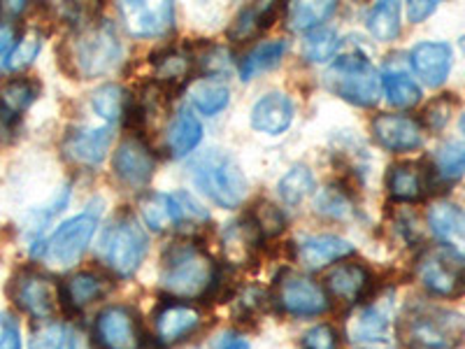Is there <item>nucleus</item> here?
<instances>
[{"label": "nucleus", "instance_id": "ea45409f", "mask_svg": "<svg viewBox=\"0 0 465 349\" xmlns=\"http://www.w3.org/2000/svg\"><path fill=\"white\" fill-rule=\"evenodd\" d=\"M435 170L440 180L456 182L465 174V147L459 143H447L435 154Z\"/></svg>", "mask_w": 465, "mask_h": 349}, {"label": "nucleus", "instance_id": "4be33fe9", "mask_svg": "<svg viewBox=\"0 0 465 349\" xmlns=\"http://www.w3.org/2000/svg\"><path fill=\"white\" fill-rule=\"evenodd\" d=\"M261 240H263V235H261L254 219H240V222L231 224V226L223 231V256H226L232 265H247L249 261L254 259V252L256 247H259Z\"/></svg>", "mask_w": 465, "mask_h": 349}, {"label": "nucleus", "instance_id": "f8f14e48", "mask_svg": "<svg viewBox=\"0 0 465 349\" xmlns=\"http://www.w3.org/2000/svg\"><path fill=\"white\" fill-rule=\"evenodd\" d=\"M95 335L105 349H140L143 335H140L138 317L124 305L105 307L95 319Z\"/></svg>", "mask_w": 465, "mask_h": 349}, {"label": "nucleus", "instance_id": "6ab92c4d", "mask_svg": "<svg viewBox=\"0 0 465 349\" xmlns=\"http://www.w3.org/2000/svg\"><path fill=\"white\" fill-rule=\"evenodd\" d=\"M429 224L435 238L442 240L447 249L465 261V210L451 203H438L430 207Z\"/></svg>", "mask_w": 465, "mask_h": 349}, {"label": "nucleus", "instance_id": "4c0bfd02", "mask_svg": "<svg viewBox=\"0 0 465 349\" xmlns=\"http://www.w3.org/2000/svg\"><path fill=\"white\" fill-rule=\"evenodd\" d=\"M91 105L95 115L105 119V122H116L119 116L126 115V91L119 85H105L95 89L91 95Z\"/></svg>", "mask_w": 465, "mask_h": 349}, {"label": "nucleus", "instance_id": "393cba45", "mask_svg": "<svg viewBox=\"0 0 465 349\" xmlns=\"http://www.w3.org/2000/svg\"><path fill=\"white\" fill-rule=\"evenodd\" d=\"M371 273L359 264H340L326 275L328 291L344 303H356L365 296Z\"/></svg>", "mask_w": 465, "mask_h": 349}, {"label": "nucleus", "instance_id": "20e7f679", "mask_svg": "<svg viewBox=\"0 0 465 349\" xmlns=\"http://www.w3.org/2000/svg\"><path fill=\"white\" fill-rule=\"evenodd\" d=\"M193 182L217 205L232 210L247 196V180L232 156L219 149H207L191 165Z\"/></svg>", "mask_w": 465, "mask_h": 349}, {"label": "nucleus", "instance_id": "e433bc0d", "mask_svg": "<svg viewBox=\"0 0 465 349\" xmlns=\"http://www.w3.org/2000/svg\"><path fill=\"white\" fill-rule=\"evenodd\" d=\"M338 47V33H335L333 28L326 26L314 28V31L307 33L305 40H302V54H305L307 61H312V64H326L328 58H333Z\"/></svg>", "mask_w": 465, "mask_h": 349}, {"label": "nucleus", "instance_id": "9d476101", "mask_svg": "<svg viewBox=\"0 0 465 349\" xmlns=\"http://www.w3.org/2000/svg\"><path fill=\"white\" fill-rule=\"evenodd\" d=\"M10 296L15 305L37 322H49L58 301V291L52 277L40 270H22L12 280Z\"/></svg>", "mask_w": 465, "mask_h": 349}, {"label": "nucleus", "instance_id": "39448f33", "mask_svg": "<svg viewBox=\"0 0 465 349\" xmlns=\"http://www.w3.org/2000/svg\"><path fill=\"white\" fill-rule=\"evenodd\" d=\"M326 86L344 101L359 107H371L380 101L381 77L368 58L349 54L333 61L328 68Z\"/></svg>", "mask_w": 465, "mask_h": 349}, {"label": "nucleus", "instance_id": "cd10ccee", "mask_svg": "<svg viewBox=\"0 0 465 349\" xmlns=\"http://www.w3.org/2000/svg\"><path fill=\"white\" fill-rule=\"evenodd\" d=\"M277 5L272 3H259V5H249L240 12L235 19H232L231 28H228V35L238 43H244L249 37H254L256 33L263 31L270 24V19L275 16Z\"/></svg>", "mask_w": 465, "mask_h": 349}, {"label": "nucleus", "instance_id": "473e14b6", "mask_svg": "<svg viewBox=\"0 0 465 349\" xmlns=\"http://www.w3.org/2000/svg\"><path fill=\"white\" fill-rule=\"evenodd\" d=\"M368 31L381 40V43H391L401 35V5L393 0L386 3H377L371 12H368Z\"/></svg>", "mask_w": 465, "mask_h": 349}, {"label": "nucleus", "instance_id": "37998d69", "mask_svg": "<svg viewBox=\"0 0 465 349\" xmlns=\"http://www.w3.org/2000/svg\"><path fill=\"white\" fill-rule=\"evenodd\" d=\"M302 349H340L338 334L333 326L319 324L302 335Z\"/></svg>", "mask_w": 465, "mask_h": 349}, {"label": "nucleus", "instance_id": "5fc2aeb1", "mask_svg": "<svg viewBox=\"0 0 465 349\" xmlns=\"http://www.w3.org/2000/svg\"><path fill=\"white\" fill-rule=\"evenodd\" d=\"M460 131H463V135H465V115L460 116Z\"/></svg>", "mask_w": 465, "mask_h": 349}, {"label": "nucleus", "instance_id": "a19ab883", "mask_svg": "<svg viewBox=\"0 0 465 349\" xmlns=\"http://www.w3.org/2000/svg\"><path fill=\"white\" fill-rule=\"evenodd\" d=\"M28 349H68V331L56 322H43L31 334Z\"/></svg>", "mask_w": 465, "mask_h": 349}, {"label": "nucleus", "instance_id": "f704fd0d", "mask_svg": "<svg viewBox=\"0 0 465 349\" xmlns=\"http://www.w3.org/2000/svg\"><path fill=\"white\" fill-rule=\"evenodd\" d=\"M191 105L196 107L203 115H217L231 101V94H228L226 85L219 80H201L191 86L189 91Z\"/></svg>", "mask_w": 465, "mask_h": 349}, {"label": "nucleus", "instance_id": "f3484780", "mask_svg": "<svg viewBox=\"0 0 465 349\" xmlns=\"http://www.w3.org/2000/svg\"><path fill=\"white\" fill-rule=\"evenodd\" d=\"M451 47L447 43H419L410 54L414 73L429 86L444 85L451 70Z\"/></svg>", "mask_w": 465, "mask_h": 349}, {"label": "nucleus", "instance_id": "864d4df0", "mask_svg": "<svg viewBox=\"0 0 465 349\" xmlns=\"http://www.w3.org/2000/svg\"><path fill=\"white\" fill-rule=\"evenodd\" d=\"M24 10H26V3H0V15L7 16V19L22 15Z\"/></svg>", "mask_w": 465, "mask_h": 349}, {"label": "nucleus", "instance_id": "2eb2a0df", "mask_svg": "<svg viewBox=\"0 0 465 349\" xmlns=\"http://www.w3.org/2000/svg\"><path fill=\"white\" fill-rule=\"evenodd\" d=\"M153 168H156V161H153V154L149 152L147 145L143 140H124L119 145V149L114 152V173L119 177V182L133 186V189H140V186L147 184L152 180Z\"/></svg>", "mask_w": 465, "mask_h": 349}, {"label": "nucleus", "instance_id": "09e8293b", "mask_svg": "<svg viewBox=\"0 0 465 349\" xmlns=\"http://www.w3.org/2000/svg\"><path fill=\"white\" fill-rule=\"evenodd\" d=\"M228 68V54L223 49H212L205 56V70L210 75H222Z\"/></svg>", "mask_w": 465, "mask_h": 349}, {"label": "nucleus", "instance_id": "412c9836", "mask_svg": "<svg viewBox=\"0 0 465 349\" xmlns=\"http://www.w3.org/2000/svg\"><path fill=\"white\" fill-rule=\"evenodd\" d=\"M201 326V313L184 303H168L156 313V335L163 344L184 340Z\"/></svg>", "mask_w": 465, "mask_h": 349}, {"label": "nucleus", "instance_id": "2f4dec72", "mask_svg": "<svg viewBox=\"0 0 465 349\" xmlns=\"http://www.w3.org/2000/svg\"><path fill=\"white\" fill-rule=\"evenodd\" d=\"M284 52L286 43H282V40H270V43L259 45V47H254L242 58V64H240V77L247 82L252 80V77H256V75L265 73V70L275 68L282 61V56H284Z\"/></svg>", "mask_w": 465, "mask_h": 349}, {"label": "nucleus", "instance_id": "bb28decb", "mask_svg": "<svg viewBox=\"0 0 465 349\" xmlns=\"http://www.w3.org/2000/svg\"><path fill=\"white\" fill-rule=\"evenodd\" d=\"M201 140L203 124L198 122L196 115H191L189 110H182L180 115H174L168 126V147L174 156H186L201 145Z\"/></svg>", "mask_w": 465, "mask_h": 349}, {"label": "nucleus", "instance_id": "b1692460", "mask_svg": "<svg viewBox=\"0 0 465 349\" xmlns=\"http://www.w3.org/2000/svg\"><path fill=\"white\" fill-rule=\"evenodd\" d=\"M386 186L396 201H421L429 191V173L419 164H398L389 170Z\"/></svg>", "mask_w": 465, "mask_h": 349}, {"label": "nucleus", "instance_id": "3c124183", "mask_svg": "<svg viewBox=\"0 0 465 349\" xmlns=\"http://www.w3.org/2000/svg\"><path fill=\"white\" fill-rule=\"evenodd\" d=\"M15 47V28L10 24H0V56H7Z\"/></svg>", "mask_w": 465, "mask_h": 349}, {"label": "nucleus", "instance_id": "6e6d98bb", "mask_svg": "<svg viewBox=\"0 0 465 349\" xmlns=\"http://www.w3.org/2000/svg\"><path fill=\"white\" fill-rule=\"evenodd\" d=\"M460 47H463V52H465V37H463V40H460Z\"/></svg>", "mask_w": 465, "mask_h": 349}, {"label": "nucleus", "instance_id": "9b49d317", "mask_svg": "<svg viewBox=\"0 0 465 349\" xmlns=\"http://www.w3.org/2000/svg\"><path fill=\"white\" fill-rule=\"evenodd\" d=\"M277 303L293 317H317L328 310V294L310 277L284 273L277 280Z\"/></svg>", "mask_w": 465, "mask_h": 349}, {"label": "nucleus", "instance_id": "f03ea898", "mask_svg": "<svg viewBox=\"0 0 465 349\" xmlns=\"http://www.w3.org/2000/svg\"><path fill=\"white\" fill-rule=\"evenodd\" d=\"M217 284V265L193 243H174L161 259V286L174 298H203Z\"/></svg>", "mask_w": 465, "mask_h": 349}, {"label": "nucleus", "instance_id": "4468645a", "mask_svg": "<svg viewBox=\"0 0 465 349\" xmlns=\"http://www.w3.org/2000/svg\"><path fill=\"white\" fill-rule=\"evenodd\" d=\"M391 326V303H372L349 314L344 322V334L356 344L386 343Z\"/></svg>", "mask_w": 465, "mask_h": 349}, {"label": "nucleus", "instance_id": "c756f323", "mask_svg": "<svg viewBox=\"0 0 465 349\" xmlns=\"http://www.w3.org/2000/svg\"><path fill=\"white\" fill-rule=\"evenodd\" d=\"M335 3H291L286 7V22H289L291 31H314L322 26L328 16L335 12Z\"/></svg>", "mask_w": 465, "mask_h": 349}, {"label": "nucleus", "instance_id": "de8ad7c7", "mask_svg": "<svg viewBox=\"0 0 465 349\" xmlns=\"http://www.w3.org/2000/svg\"><path fill=\"white\" fill-rule=\"evenodd\" d=\"M435 10H438V3H435V0H423V3L421 0H414V3L407 5V16H410V22L419 24L423 22V19H429Z\"/></svg>", "mask_w": 465, "mask_h": 349}, {"label": "nucleus", "instance_id": "f257e3e1", "mask_svg": "<svg viewBox=\"0 0 465 349\" xmlns=\"http://www.w3.org/2000/svg\"><path fill=\"white\" fill-rule=\"evenodd\" d=\"M398 335L407 349H459L465 340V319L450 307L412 303L402 313Z\"/></svg>", "mask_w": 465, "mask_h": 349}, {"label": "nucleus", "instance_id": "58836bf2", "mask_svg": "<svg viewBox=\"0 0 465 349\" xmlns=\"http://www.w3.org/2000/svg\"><path fill=\"white\" fill-rule=\"evenodd\" d=\"M43 49V35L37 31H28L26 35L10 49V54L5 56V64H3V70L5 73H19V70L28 68L37 58Z\"/></svg>", "mask_w": 465, "mask_h": 349}, {"label": "nucleus", "instance_id": "79ce46f5", "mask_svg": "<svg viewBox=\"0 0 465 349\" xmlns=\"http://www.w3.org/2000/svg\"><path fill=\"white\" fill-rule=\"evenodd\" d=\"M252 219L256 222V226H259L263 238L280 235V233L284 231V214H282L275 205H268V203H263Z\"/></svg>", "mask_w": 465, "mask_h": 349}, {"label": "nucleus", "instance_id": "a18cd8bd", "mask_svg": "<svg viewBox=\"0 0 465 349\" xmlns=\"http://www.w3.org/2000/svg\"><path fill=\"white\" fill-rule=\"evenodd\" d=\"M319 210L323 214H331V217H347L349 214V201L335 189L323 191L322 198H319Z\"/></svg>", "mask_w": 465, "mask_h": 349}, {"label": "nucleus", "instance_id": "1a4fd4ad", "mask_svg": "<svg viewBox=\"0 0 465 349\" xmlns=\"http://www.w3.org/2000/svg\"><path fill=\"white\" fill-rule=\"evenodd\" d=\"M143 219L153 231H163L170 224L207 222L205 207L191 194H149L143 201Z\"/></svg>", "mask_w": 465, "mask_h": 349}, {"label": "nucleus", "instance_id": "7c9ffc66", "mask_svg": "<svg viewBox=\"0 0 465 349\" xmlns=\"http://www.w3.org/2000/svg\"><path fill=\"white\" fill-rule=\"evenodd\" d=\"M153 65H156V77L161 85L180 86L189 80L191 70H193V58L186 49H170V52L161 54Z\"/></svg>", "mask_w": 465, "mask_h": 349}, {"label": "nucleus", "instance_id": "8fccbe9b", "mask_svg": "<svg viewBox=\"0 0 465 349\" xmlns=\"http://www.w3.org/2000/svg\"><path fill=\"white\" fill-rule=\"evenodd\" d=\"M214 349H252V344L238 334H223L214 344Z\"/></svg>", "mask_w": 465, "mask_h": 349}, {"label": "nucleus", "instance_id": "ddd939ff", "mask_svg": "<svg viewBox=\"0 0 465 349\" xmlns=\"http://www.w3.org/2000/svg\"><path fill=\"white\" fill-rule=\"evenodd\" d=\"M119 15L124 19V26L135 37H156L163 35L173 28L174 5L173 3H122Z\"/></svg>", "mask_w": 465, "mask_h": 349}, {"label": "nucleus", "instance_id": "aec40b11", "mask_svg": "<svg viewBox=\"0 0 465 349\" xmlns=\"http://www.w3.org/2000/svg\"><path fill=\"white\" fill-rule=\"evenodd\" d=\"M293 101L286 94H265L254 107H252V126L268 135H280L293 122Z\"/></svg>", "mask_w": 465, "mask_h": 349}, {"label": "nucleus", "instance_id": "0eeeda50", "mask_svg": "<svg viewBox=\"0 0 465 349\" xmlns=\"http://www.w3.org/2000/svg\"><path fill=\"white\" fill-rule=\"evenodd\" d=\"M98 217H101V210L98 207H89L77 217L68 219L65 224L56 228V231L49 235V240H45L43 244L33 247L31 252L35 256H43L49 264L54 265H74L82 259V254L89 247L91 238L95 235V228H98Z\"/></svg>", "mask_w": 465, "mask_h": 349}, {"label": "nucleus", "instance_id": "dca6fc26", "mask_svg": "<svg viewBox=\"0 0 465 349\" xmlns=\"http://www.w3.org/2000/svg\"><path fill=\"white\" fill-rule=\"evenodd\" d=\"M372 133L377 143L391 152H412L423 143L421 126L405 115H380L372 122Z\"/></svg>", "mask_w": 465, "mask_h": 349}, {"label": "nucleus", "instance_id": "7ed1b4c3", "mask_svg": "<svg viewBox=\"0 0 465 349\" xmlns=\"http://www.w3.org/2000/svg\"><path fill=\"white\" fill-rule=\"evenodd\" d=\"M65 56L77 77H101L119 64L122 40L112 24L86 22L70 35Z\"/></svg>", "mask_w": 465, "mask_h": 349}, {"label": "nucleus", "instance_id": "6e6552de", "mask_svg": "<svg viewBox=\"0 0 465 349\" xmlns=\"http://www.w3.org/2000/svg\"><path fill=\"white\" fill-rule=\"evenodd\" d=\"M417 275L435 296L456 298L465 294V264L447 247L423 252L417 264Z\"/></svg>", "mask_w": 465, "mask_h": 349}, {"label": "nucleus", "instance_id": "5701e85b", "mask_svg": "<svg viewBox=\"0 0 465 349\" xmlns=\"http://www.w3.org/2000/svg\"><path fill=\"white\" fill-rule=\"evenodd\" d=\"M354 252L351 243L338 235H310L298 244V259L310 270H319L328 264L344 259Z\"/></svg>", "mask_w": 465, "mask_h": 349}, {"label": "nucleus", "instance_id": "72a5a7b5", "mask_svg": "<svg viewBox=\"0 0 465 349\" xmlns=\"http://www.w3.org/2000/svg\"><path fill=\"white\" fill-rule=\"evenodd\" d=\"M381 89L386 94V101L396 107H414L421 101V89L417 82L401 70H386L381 77Z\"/></svg>", "mask_w": 465, "mask_h": 349}, {"label": "nucleus", "instance_id": "49530a36", "mask_svg": "<svg viewBox=\"0 0 465 349\" xmlns=\"http://www.w3.org/2000/svg\"><path fill=\"white\" fill-rule=\"evenodd\" d=\"M450 115H451V103L447 98H438V101L430 103L426 107V124H429L433 131H440L444 124L450 122Z\"/></svg>", "mask_w": 465, "mask_h": 349}, {"label": "nucleus", "instance_id": "c03bdc74", "mask_svg": "<svg viewBox=\"0 0 465 349\" xmlns=\"http://www.w3.org/2000/svg\"><path fill=\"white\" fill-rule=\"evenodd\" d=\"M0 349H24L22 331L12 314H0Z\"/></svg>", "mask_w": 465, "mask_h": 349}, {"label": "nucleus", "instance_id": "a211bd4d", "mask_svg": "<svg viewBox=\"0 0 465 349\" xmlns=\"http://www.w3.org/2000/svg\"><path fill=\"white\" fill-rule=\"evenodd\" d=\"M110 143V128H74V131L68 133V138H65L64 152L74 164L95 165L103 161Z\"/></svg>", "mask_w": 465, "mask_h": 349}, {"label": "nucleus", "instance_id": "a878e982", "mask_svg": "<svg viewBox=\"0 0 465 349\" xmlns=\"http://www.w3.org/2000/svg\"><path fill=\"white\" fill-rule=\"evenodd\" d=\"M37 91L40 89H37L35 82L26 80V77L5 82L0 89V119L7 124L19 119L35 103Z\"/></svg>", "mask_w": 465, "mask_h": 349}, {"label": "nucleus", "instance_id": "c85d7f7f", "mask_svg": "<svg viewBox=\"0 0 465 349\" xmlns=\"http://www.w3.org/2000/svg\"><path fill=\"white\" fill-rule=\"evenodd\" d=\"M107 284L101 275L95 273H77L70 277L64 286V298L73 310H82V307L91 305L95 298H101L105 294Z\"/></svg>", "mask_w": 465, "mask_h": 349}, {"label": "nucleus", "instance_id": "603ef678", "mask_svg": "<svg viewBox=\"0 0 465 349\" xmlns=\"http://www.w3.org/2000/svg\"><path fill=\"white\" fill-rule=\"evenodd\" d=\"M68 349H91L89 340H86L80 328H70L68 331Z\"/></svg>", "mask_w": 465, "mask_h": 349}, {"label": "nucleus", "instance_id": "c9c22d12", "mask_svg": "<svg viewBox=\"0 0 465 349\" xmlns=\"http://www.w3.org/2000/svg\"><path fill=\"white\" fill-rule=\"evenodd\" d=\"M280 196L286 205H298L314 191V174L305 165H293L280 180Z\"/></svg>", "mask_w": 465, "mask_h": 349}, {"label": "nucleus", "instance_id": "423d86ee", "mask_svg": "<svg viewBox=\"0 0 465 349\" xmlns=\"http://www.w3.org/2000/svg\"><path fill=\"white\" fill-rule=\"evenodd\" d=\"M149 249L147 233L133 214H119L103 235L101 254L116 275L131 277L144 261Z\"/></svg>", "mask_w": 465, "mask_h": 349}]
</instances>
